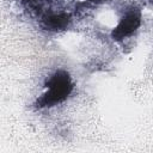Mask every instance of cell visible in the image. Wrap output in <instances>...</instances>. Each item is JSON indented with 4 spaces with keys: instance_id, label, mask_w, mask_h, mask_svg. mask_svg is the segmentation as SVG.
Segmentation results:
<instances>
[{
    "instance_id": "277c9868",
    "label": "cell",
    "mask_w": 153,
    "mask_h": 153,
    "mask_svg": "<svg viewBox=\"0 0 153 153\" xmlns=\"http://www.w3.org/2000/svg\"><path fill=\"white\" fill-rule=\"evenodd\" d=\"M90 1H94L96 2V1H102V0H90Z\"/></svg>"
},
{
    "instance_id": "7a4b0ae2",
    "label": "cell",
    "mask_w": 153,
    "mask_h": 153,
    "mask_svg": "<svg viewBox=\"0 0 153 153\" xmlns=\"http://www.w3.org/2000/svg\"><path fill=\"white\" fill-rule=\"evenodd\" d=\"M141 24V13L137 8H130L121 18L120 23L112 31L114 39H123L134 33Z\"/></svg>"
},
{
    "instance_id": "6da1fadb",
    "label": "cell",
    "mask_w": 153,
    "mask_h": 153,
    "mask_svg": "<svg viewBox=\"0 0 153 153\" xmlns=\"http://www.w3.org/2000/svg\"><path fill=\"white\" fill-rule=\"evenodd\" d=\"M47 91L37 100V108L54 106L63 102L73 90V82L66 71H56L45 82Z\"/></svg>"
},
{
    "instance_id": "3957f363",
    "label": "cell",
    "mask_w": 153,
    "mask_h": 153,
    "mask_svg": "<svg viewBox=\"0 0 153 153\" xmlns=\"http://www.w3.org/2000/svg\"><path fill=\"white\" fill-rule=\"evenodd\" d=\"M71 18L67 13H49L42 19V26L49 31H60L68 26Z\"/></svg>"
}]
</instances>
